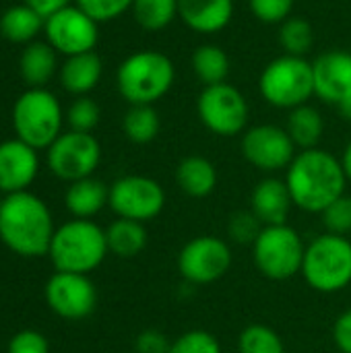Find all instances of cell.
I'll use <instances>...</instances> for the list:
<instances>
[{
    "label": "cell",
    "mask_w": 351,
    "mask_h": 353,
    "mask_svg": "<svg viewBox=\"0 0 351 353\" xmlns=\"http://www.w3.org/2000/svg\"><path fill=\"white\" fill-rule=\"evenodd\" d=\"M178 17L197 33H219L234 17V0H178Z\"/></svg>",
    "instance_id": "cell-19"
},
{
    "label": "cell",
    "mask_w": 351,
    "mask_h": 353,
    "mask_svg": "<svg viewBox=\"0 0 351 353\" xmlns=\"http://www.w3.org/2000/svg\"><path fill=\"white\" fill-rule=\"evenodd\" d=\"M12 126L17 139L33 149H48L62 132V108L58 97L46 87L27 89L12 105Z\"/></svg>",
    "instance_id": "cell-7"
},
{
    "label": "cell",
    "mask_w": 351,
    "mask_h": 353,
    "mask_svg": "<svg viewBox=\"0 0 351 353\" xmlns=\"http://www.w3.org/2000/svg\"><path fill=\"white\" fill-rule=\"evenodd\" d=\"M240 353H285V345L277 331L267 325H250L238 337Z\"/></svg>",
    "instance_id": "cell-31"
},
{
    "label": "cell",
    "mask_w": 351,
    "mask_h": 353,
    "mask_svg": "<svg viewBox=\"0 0 351 353\" xmlns=\"http://www.w3.org/2000/svg\"><path fill=\"white\" fill-rule=\"evenodd\" d=\"M230 56L219 46L205 43L192 54V70L197 79L205 83V87L225 83V79L230 77Z\"/></svg>",
    "instance_id": "cell-27"
},
{
    "label": "cell",
    "mask_w": 351,
    "mask_h": 353,
    "mask_svg": "<svg viewBox=\"0 0 351 353\" xmlns=\"http://www.w3.org/2000/svg\"><path fill=\"white\" fill-rule=\"evenodd\" d=\"M54 219L48 205L33 192L4 194L0 203V240L19 256L48 254L54 238Z\"/></svg>",
    "instance_id": "cell-2"
},
{
    "label": "cell",
    "mask_w": 351,
    "mask_h": 353,
    "mask_svg": "<svg viewBox=\"0 0 351 353\" xmlns=\"http://www.w3.org/2000/svg\"><path fill=\"white\" fill-rule=\"evenodd\" d=\"M265 225L254 217L252 211H238L228 221V236L236 244H254Z\"/></svg>",
    "instance_id": "cell-35"
},
{
    "label": "cell",
    "mask_w": 351,
    "mask_h": 353,
    "mask_svg": "<svg viewBox=\"0 0 351 353\" xmlns=\"http://www.w3.org/2000/svg\"><path fill=\"white\" fill-rule=\"evenodd\" d=\"M39 170L37 149L29 147L21 139H8L0 143V192H23L31 186Z\"/></svg>",
    "instance_id": "cell-17"
},
{
    "label": "cell",
    "mask_w": 351,
    "mask_h": 353,
    "mask_svg": "<svg viewBox=\"0 0 351 353\" xmlns=\"http://www.w3.org/2000/svg\"><path fill=\"white\" fill-rule=\"evenodd\" d=\"M323 225L329 234L350 236L351 234V196L343 194L335 203H331L323 213Z\"/></svg>",
    "instance_id": "cell-34"
},
{
    "label": "cell",
    "mask_w": 351,
    "mask_h": 353,
    "mask_svg": "<svg viewBox=\"0 0 351 353\" xmlns=\"http://www.w3.org/2000/svg\"><path fill=\"white\" fill-rule=\"evenodd\" d=\"M337 108H339L341 116H343L345 120H350V122H351V97H350V99H345L343 103H339Z\"/></svg>",
    "instance_id": "cell-43"
},
{
    "label": "cell",
    "mask_w": 351,
    "mask_h": 353,
    "mask_svg": "<svg viewBox=\"0 0 351 353\" xmlns=\"http://www.w3.org/2000/svg\"><path fill=\"white\" fill-rule=\"evenodd\" d=\"M197 112L205 128L217 137H236L246 132L250 116L246 97L230 83L205 87L199 95Z\"/></svg>",
    "instance_id": "cell-9"
},
{
    "label": "cell",
    "mask_w": 351,
    "mask_h": 353,
    "mask_svg": "<svg viewBox=\"0 0 351 353\" xmlns=\"http://www.w3.org/2000/svg\"><path fill=\"white\" fill-rule=\"evenodd\" d=\"M259 91L267 103L279 110H294L308 103L314 97L312 62L290 54L271 60L261 72Z\"/></svg>",
    "instance_id": "cell-6"
},
{
    "label": "cell",
    "mask_w": 351,
    "mask_h": 353,
    "mask_svg": "<svg viewBox=\"0 0 351 353\" xmlns=\"http://www.w3.org/2000/svg\"><path fill=\"white\" fill-rule=\"evenodd\" d=\"M46 302L54 314L66 321L87 319L97 304V290L87 275L56 271L46 283Z\"/></svg>",
    "instance_id": "cell-15"
},
{
    "label": "cell",
    "mask_w": 351,
    "mask_h": 353,
    "mask_svg": "<svg viewBox=\"0 0 351 353\" xmlns=\"http://www.w3.org/2000/svg\"><path fill=\"white\" fill-rule=\"evenodd\" d=\"M176 68L170 56L155 50L130 54L116 72L120 95L130 105H153L174 85Z\"/></svg>",
    "instance_id": "cell-3"
},
{
    "label": "cell",
    "mask_w": 351,
    "mask_h": 353,
    "mask_svg": "<svg viewBox=\"0 0 351 353\" xmlns=\"http://www.w3.org/2000/svg\"><path fill=\"white\" fill-rule=\"evenodd\" d=\"M106 230L91 219H72L54 232L50 242V259L56 271L89 275L108 256Z\"/></svg>",
    "instance_id": "cell-4"
},
{
    "label": "cell",
    "mask_w": 351,
    "mask_h": 353,
    "mask_svg": "<svg viewBox=\"0 0 351 353\" xmlns=\"http://www.w3.org/2000/svg\"><path fill=\"white\" fill-rule=\"evenodd\" d=\"M58 68V52L48 41H31L21 52L19 72L29 89L46 87Z\"/></svg>",
    "instance_id": "cell-22"
},
{
    "label": "cell",
    "mask_w": 351,
    "mask_h": 353,
    "mask_svg": "<svg viewBox=\"0 0 351 353\" xmlns=\"http://www.w3.org/2000/svg\"><path fill=\"white\" fill-rule=\"evenodd\" d=\"M172 341L157 329H145L134 341L137 353H170Z\"/></svg>",
    "instance_id": "cell-39"
},
{
    "label": "cell",
    "mask_w": 351,
    "mask_h": 353,
    "mask_svg": "<svg viewBox=\"0 0 351 353\" xmlns=\"http://www.w3.org/2000/svg\"><path fill=\"white\" fill-rule=\"evenodd\" d=\"M296 145L285 128L275 124H259L246 128L242 137V155L244 159L261 172H279L288 170L294 161Z\"/></svg>",
    "instance_id": "cell-14"
},
{
    "label": "cell",
    "mask_w": 351,
    "mask_h": 353,
    "mask_svg": "<svg viewBox=\"0 0 351 353\" xmlns=\"http://www.w3.org/2000/svg\"><path fill=\"white\" fill-rule=\"evenodd\" d=\"M279 43L290 56H304L314 46V29L308 21L300 17H290L281 23Z\"/></svg>",
    "instance_id": "cell-30"
},
{
    "label": "cell",
    "mask_w": 351,
    "mask_h": 353,
    "mask_svg": "<svg viewBox=\"0 0 351 353\" xmlns=\"http://www.w3.org/2000/svg\"><path fill=\"white\" fill-rule=\"evenodd\" d=\"M176 182L184 194L192 199H205L217 186V170L207 157L188 155L176 168Z\"/></svg>",
    "instance_id": "cell-23"
},
{
    "label": "cell",
    "mask_w": 351,
    "mask_h": 353,
    "mask_svg": "<svg viewBox=\"0 0 351 353\" xmlns=\"http://www.w3.org/2000/svg\"><path fill=\"white\" fill-rule=\"evenodd\" d=\"M130 10L145 31H161L178 17V0H134Z\"/></svg>",
    "instance_id": "cell-29"
},
{
    "label": "cell",
    "mask_w": 351,
    "mask_h": 353,
    "mask_svg": "<svg viewBox=\"0 0 351 353\" xmlns=\"http://www.w3.org/2000/svg\"><path fill=\"white\" fill-rule=\"evenodd\" d=\"M23 4H27L29 8L39 12L43 19H48L50 14H54V12L62 10L64 6H68L70 0H23Z\"/></svg>",
    "instance_id": "cell-41"
},
{
    "label": "cell",
    "mask_w": 351,
    "mask_h": 353,
    "mask_svg": "<svg viewBox=\"0 0 351 353\" xmlns=\"http://www.w3.org/2000/svg\"><path fill=\"white\" fill-rule=\"evenodd\" d=\"M306 244L288 223L265 225L252 244V259L259 273L271 281H288L302 273Z\"/></svg>",
    "instance_id": "cell-8"
},
{
    "label": "cell",
    "mask_w": 351,
    "mask_h": 353,
    "mask_svg": "<svg viewBox=\"0 0 351 353\" xmlns=\"http://www.w3.org/2000/svg\"><path fill=\"white\" fill-rule=\"evenodd\" d=\"M341 165H343V170H345L348 180L351 182V141L345 145V151H343V155H341Z\"/></svg>",
    "instance_id": "cell-42"
},
{
    "label": "cell",
    "mask_w": 351,
    "mask_h": 353,
    "mask_svg": "<svg viewBox=\"0 0 351 353\" xmlns=\"http://www.w3.org/2000/svg\"><path fill=\"white\" fill-rule=\"evenodd\" d=\"M68 124H70V130H79V132H91L97 124H99V118H101V110L99 105L91 99V97H79L70 103L68 108Z\"/></svg>",
    "instance_id": "cell-33"
},
{
    "label": "cell",
    "mask_w": 351,
    "mask_h": 353,
    "mask_svg": "<svg viewBox=\"0 0 351 353\" xmlns=\"http://www.w3.org/2000/svg\"><path fill=\"white\" fill-rule=\"evenodd\" d=\"M348 182L341 159L319 147L300 151L285 170L292 201L306 213H323L345 194Z\"/></svg>",
    "instance_id": "cell-1"
},
{
    "label": "cell",
    "mask_w": 351,
    "mask_h": 353,
    "mask_svg": "<svg viewBox=\"0 0 351 353\" xmlns=\"http://www.w3.org/2000/svg\"><path fill=\"white\" fill-rule=\"evenodd\" d=\"M99 161H101V147L91 132L68 130L62 132L48 147L50 172L66 182H77L93 176Z\"/></svg>",
    "instance_id": "cell-10"
},
{
    "label": "cell",
    "mask_w": 351,
    "mask_h": 353,
    "mask_svg": "<svg viewBox=\"0 0 351 353\" xmlns=\"http://www.w3.org/2000/svg\"><path fill=\"white\" fill-rule=\"evenodd\" d=\"M122 128L130 143L147 145L159 134L161 120L153 105H130V110L124 114Z\"/></svg>",
    "instance_id": "cell-28"
},
{
    "label": "cell",
    "mask_w": 351,
    "mask_h": 353,
    "mask_svg": "<svg viewBox=\"0 0 351 353\" xmlns=\"http://www.w3.org/2000/svg\"><path fill=\"white\" fill-rule=\"evenodd\" d=\"M110 209L132 221H151L166 207V192L161 184L149 176H122L110 186Z\"/></svg>",
    "instance_id": "cell-12"
},
{
    "label": "cell",
    "mask_w": 351,
    "mask_h": 353,
    "mask_svg": "<svg viewBox=\"0 0 351 353\" xmlns=\"http://www.w3.org/2000/svg\"><path fill=\"white\" fill-rule=\"evenodd\" d=\"M170 353H221V345L209 331L192 329L172 341Z\"/></svg>",
    "instance_id": "cell-32"
},
{
    "label": "cell",
    "mask_w": 351,
    "mask_h": 353,
    "mask_svg": "<svg viewBox=\"0 0 351 353\" xmlns=\"http://www.w3.org/2000/svg\"><path fill=\"white\" fill-rule=\"evenodd\" d=\"M46 19L27 4H14L0 17V33L12 43H31L43 29Z\"/></svg>",
    "instance_id": "cell-25"
},
{
    "label": "cell",
    "mask_w": 351,
    "mask_h": 353,
    "mask_svg": "<svg viewBox=\"0 0 351 353\" xmlns=\"http://www.w3.org/2000/svg\"><path fill=\"white\" fill-rule=\"evenodd\" d=\"M103 64L95 52H85L77 56H68L60 66V83L72 95H87L101 81Z\"/></svg>",
    "instance_id": "cell-20"
},
{
    "label": "cell",
    "mask_w": 351,
    "mask_h": 353,
    "mask_svg": "<svg viewBox=\"0 0 351 353\" xmlns=\"http://www.w3.org/2000/svg\"><path fill=\"white\" fill-rule=\"evenodd\" d=\"M108 203H110V186H106L101 180L93 176L70 182L64 194V205L74 215V219L95 217Z\"/></svg>",
    "instance_id": "cell-21"
},
{
    "label": "cell",
    "mask_w": 351,
    "mask_h": 353,
    "mask_svg": "<svg viewBox=\"0 0 351 353\" xmlns=\"http://www.w3.org/2000/svg\"><path fill=\"white\" fill-rule=\"evenodd\" d=\"M232 248L215 236H199L178 252V273L190 285H209L219 281L232 267Z\"/></svg>",
    "instance_id": "cell-11"
},
{
    "label": "cell",
    "mask_w": 351,
    "mask_h": 353,
    "mask_svg": "<svg viewBox=\"0 0 351 353\" xmlns=\"http://www.w3.org/2000/svg\"><path fill=\"white\" fill-rule=\"evenodd\" d=\"M132 2L134 0H77V6L85 10L93 21L108 23L132 8Z\"/></svg>",
    "instance_id": "cell-36"
},
{
    "label": "cell",
    "mask_w": 351,
    "mask_h": 353,
    "mask_svg": "<svg viewBox=\"0 0 351 353\" xmlns=\"http://www.w3.org/2000/svg\"><path fill=\"white\" fill-rule=\"evenodd\" d=\"M333 341L341 353H351V310L337 316L333 325Z\"/></svg>",
    "instance_id": "cell-40"
},
{
    "label": "cell",
    "mask_w": 351,
    "mask_h": 353,
    "mask_svg": "<svg viewBox=\"0 0 351 353\" xmlns=\"http://www.w3.org/2000/svg\"><path fill=\"white\" fill-rule=\"evenodd\" d=\"M304 281L321 294H337L351 283V240L345 236L321 234L306 244L302 263Z\"/></svg>",
    "instance_id": "cell-5"
},
{
    "label": "cell",
    "mask_w": 351,
    "mask_h": 353,
    "mask_svg": "<svg viewBox=\"0 0 351 353\" xmlns=\"http://www.w3.org/2000/svg\"><path fill=\"white\" fill-rule=\"evenodd\" d=\"M294 207L285 180L265 178L250 194V211L263 225H281L288 221Z\"/></svg>",
    "instance_id": "cell-18"
},
{
    "label": "cell",
    "mask_w": 351,
    "mask_h": 353,
    "mask_svg": "<svg viewBox=\"0 0 351 353\" xmlns=\"http://www.w3.org/2000/svg\"><path fill=\"white\" fill-rule=\"evenodd\" d=\"M285 130L300 151L317 149L323 139V132H325V122L317 108L304 103L300 108L290 110Z\"/></svg>",
    "instance_id": "cell-26"
},
{
    "label": "cell",
    "mask_w": 351,
    "mask_h": 353,
    "mask_svg": "<svg viewBox=\"0 0 351 353\" xmlns=\"http://www.w3.org/2000/svg\"><path fill=\"white\" fill-rule=\"evenodd\" d=\"M252 14L263 23H283L290 19L294 0H248Z\"/></svg>",
    "instance_id": "cell-37"
},
{
    "label": "cell",
    "mask_w": 351,
    "mask_h": 353,
    "mask_svg": "<svg viewBox=\"0 0 351 353\" xmlns=\"http://www.w3.org/2000/svg\"><path fill=\"white\" fill-rule=\"evenodd\" d=\"M97 21H93L85 10L77 4H68L62 10L50 14L43 23L48 43L58 52L68 56L93 52L99 39Z\"/></svg>",
    "instance_id": "cell-13"
},
{
    "label": "cell",
    "mask_w": 351,
    "mask_h": 353,
    "mask_svg": "<svg viewBox=\"0 0 351 353\" xmlns=\"http://www.w3.org/2000/svg\"><path fill=\"white\" fill-rule=\"evenodd\" d=\"M50 352V345H48V339L39 333V331H33V329H25V331H19L10 343H8V353H48Z\"/></svg>",
    "instance_id": "cell-38"
},
{
    "label": "cell",
    "mask_w": 351,
    "mask_h": 353,
    "mask_svg": "<svg viewBox=\"0 0 351 353\" xmlns=\"http://www.w3.org/2000/svg\"><path fill=\"white\" fill-rule=\"evenodd\" d=\"M108 250L118 259H134L147 248V230L141 221L118 217L106 230Z\"/></svg>",
    "instance_id": "cell-24"
},
{
    "label": "cell",
    "mask_w": 351,
    "mask_h": 353,
    "mask_svg": "<svg viewBox=\"0 0 351 353\" xmlns=\"http://www.w3.org/2000/svg\"><path fill=\"white\" fill-rule=\"evenodd\" d=\"M314 95L325 103L339 105L351 97V54L333 50L312 62Z\"/></svg>",
    "instance_id": "cell-16"
},
{
    "label": "cell",
    "mask_w": 351,
    "mask_h": 353,
    "mask_svg": "<svg viewBox=\"0 0 351 353\" xmlns=\"http://www.w3.org/2000/svg\"><path fill=\"white\" fill-rule=\"evenodd\" d=\"M0 203H2V199H0Z\"/></svg>",
    "instance_id": "cell-44"
}]
</instances>
